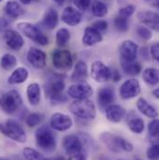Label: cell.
<instances>
[{
  "label": "cell",
  "mask_w": 159,
  "mask_h": 160,
  "mask_svg": "<svg viewBox=\"0 0 159 160\" xmlns=\"http://www.w3.org/2000/svg\"><path fill=\"white\" fill-rule=\"evenodd\" d=\"M70 111L78 118L84 120H93L96 118V106L88 99L76 100L70 104Z\"/></svg>",
  "instance_id": "cell-1"
},
{
  "label": "cell",
  "mask_w": 159,
  "mask_h": 160,
  "mask_svg": "<svg viewBox=\"0 0 159 160\" xmlns=\"http://www.w3.org/2000/svg\"><path fill=\"white\" fill-rule=\"evenodd\" d=\"M22 106V98L21 94L15 89H11L4 93L0 97V108L4 113L7 115L15 114L21 109Z\"/></svg>",
  "instance_id": "cell-2"
},
{
  "label": "cell",
  "mask_w": 159,
  "mask_h": 160,
  "mask_svg": "<svg viewBox=\"0 0 159 160\" xmlns=\"http://www.w3.org/2000/svg\"><path fill=\"white\" fill-rule=\"evenodd\" d=\"M0 133L19 143L27 142V135L24 128L16 120L9 119L4 124L0 123Z\"/></svg>",
  "instance_id": "cell-3"
},
{
  "label": "cell",
  "mask_w": 159,
  "mask_h": 160,
  "mask_svg": "<svg viewBox=\"0 0 159 160\" xmlns=\"http://www.w3.org/2000/svg\"><path fill=\"white\" fill-rule=\"evenodd\" d=\"M36 142L37 147L46 153H52L57 146L56 137L47 126H42L36 132Z\"/></svg>",
  "instance_id": "cell-4"
},
{
  "label": "cell",
  "mask_w": 159,
  "mask_h": 160,
  "mask_svg": "<svg viewBox=\"0 0 159 160\" xmlns=\"http://www.w3.org/2000/svg\"><path fill=\"white\" fill-rule=\"evenodd\" d=\"M17 27L26 38L34 41L35 43L39 44L41 46H46L48 44V38L42 33V31L37 25L30 22H19Z\"/></svg>",
  "instance_id": "cell-5"
},
{
  "label": "cell",
  "mask_w": 159,
  "mask_h": 160,
  "mask_svg": "<svg viewBox=\"0 0 159 160\" xmlns=\"http://www.w3.org/2000/svg\"><path fill=\"white\" fill-rule=\"evenodd\" d=\"M54 67L61 71H69L73 67V57L67 49H54L51 55Z\"/></svg>",
  "instance_id": "cell-6"
},
{
  "label": "cell",
  "mask_w": 159,
  "mask_h": 160,
  "mask_svg": "<svg viewBox=\"0 0 159 160\" xmlns=\"http://www.w3.org/2000/svg\"><path fill=\"white\" fill-rule=\"evenodd\" d=\"M62 146L67 155L74 158L79 153L86 150L84 148V142L82 141L79 135H67L62 141Z\"/></svg>",
  "instance_id": "cell-7"
},
{
  "label": "cell",
  "mask_w": 159,
  "mask_h": 160,
  "mask_svg": "<svg viewBox=\"0 0 159 160\" xmlns=\"http://www.w3.org/2000/svg\"><path fill=\"white\" fill-rule=\"evenodd\" d=\"M92 79L98 83H105L111 79V69L101 61H95L90 69Z\"/></svg>",
  "instance_id": "cell-8"
},
{
  "label": "cell",
  "mask_w": 159,
  "mask_h": 160,
  "mask_svg": "<svg viewBox=\"0 0 159 160\" xmlns=\"http://www.w3.org/2000/svg\"><path fill=\"white\" fill-rule=\"evenodd\" d=\"M141 93V85L139 80L135 78L126 80L120 87V97L124 100H130Z\"/></svg>",
  "instance_id": "cell-9"
},
{
  "label": "cell",
  "mask_w": 159,
  "mask_h": 160,
  "mask_svg": "<svg viewBox=\"0 0 159 160\" xmlns=\"http://www.w3.org/2000/svg\"><path fill=\"white\" fill-rule=\"evenodd\" d=\"M92 94H93L92 87L85 81L72 85L68 88V95L75 100L88 99Z\"/></svg>",
  "instance_id": "cell-10"
},
{
  "label": "cell",
  "mask_w": 159,
  "mask_h": 160,
  "mask_svg": "<svg viewBox=\"0 0 159 160\" xmlns=\"http://www.w3.org/2000/svg\"><path fill=\"white\" fill-rule=\"evenodd\" d=\"M138 51H139V47L135 42H133L132 40L124 41L121 44L119 48L121 61L134 62L137 58Z\"/></svg>",
  "instance_id": "cell-11"
},
{
  "label": "cell",
  "mask_w": 159,
  "mask_h": 160,
  "mask_svg": "<svg viewBox=\"0 0 159 160\" xmlns=\"http://www.w3.org/2000/svg\"><path fill=\"white\" fill-rule=\"evenodd\" d=\"M50 126L54 130L57 131H66L70 129L73 126L72 118L62 113H55L51 116L50 118Z\"/></svg>",
  "instance_id": "cell-12"
},
{
  "label": "cell",
  "mask_w": 159,
  "mask_h": 160,
  "mask_svg": "<svg viewBox=\"0 0 159 160\" xmlns=\"http://www.w3.org/2000/svg\"><path fill=\"white\" fill-rule=\"evenodd\" d=\"M27 61L34 68L43 69L47 63V55L43 50L32 47L27 52Z\"/></svg>",
  "instance_id": "cell-13"
},
{
  "label": "cell",
  "mask_w": 159,
  "mask_h": 160,
  "mask_svg": "<svg viewBox=\"0 0 159 160\" xmlns=\"http://www.w3.org/2000/svg\"><path fill=\"white\" fill-rule=\"evenodd\" d=\"M4 40L6 45L14 51H19L24 46V39L21 34L15 30L8 29L4 33Z\"/></svg>",
  "instance_id": "cell-14"
},
{
  "label": "cell",
  "mask_w": 159,
  "mask_h": 160,
  "mask_svg": "<svg viewBox=\"0 0 159 160\" xmlns=\"http://www.w3.org/2000/svg\"><path fill=\"white\" fill-rule=\"evenodd\" d=\"M138 20L143 25L151 28L155 31H157L159 27V18L158 13L152 10H144L141 11L137 15Z\"/></svg>",
  "instance_id": "cell-15"
},
{
  "label": "cell",
  "mask_w": 159,
  "mask_h": 160,
  "mask_svg": "<svg viewBox=\"0 0 159 160\" xmlns=\"http://www.w3.org/2000/svg\"><path fill=\"white\" fill-rule=\"evenodd\" d=\"M65 83L62 79L61 75H54L52 76L46 85V92L47 93L48 97L62 94L64 90Z\"/></svg>",
  "instance_id": "cell-16"
},
{
  "label": "cell",
  "mask_w": 159,
  "mask_h": 160,
  "mask_svg": "<svg viewBox=\"0 0 159 160\" xmlns=\"http://www.w3.org/2000/svg\"><path fill=\"white\" fill-rule=\"evenodd\" d=\"M61 19L65 24L69 26H76L81 22L82 14L74 7H66L62 13Z\"/></svg>",
  "instance_id": "cell-17"
},
{
  "label": "cell",
  "mask_w": 159,
  "mask_h": 160,
  "mask_svg": "<svg viewBox=\"0 0 159 160\" xmlns=\"http://www.w3.org/2000/svg\"><path fill=\"white\" fill-rule=\"evenodd\" d=\"M120 136L114 135L110 132H102L100 135V141L103 143V145L111 152L119 154L121 153V148L119 144Z\"/></svg>",
  "instance_id": "cell-18"
},
{
  "label": "cell",
  "mask_w": 159,
  "mask_h": 160,
  "mask_svg": "<svg viewBox=\"0 0 159 160\" xmlns=\"http://www.w3.org/2000/svg\"><path fill=\"white\" fill-rule=\"evenodd\" d=\"M126 115V110L118 104H110L105 108V117L106 118L113 122L118 123Z\"/></svg>",
  "instance_id": "cell-19"
},
{
  "label": "cell",
  "mask_w": 159,
  "mask_h": 160,
  "mask_svg": "<svg viewBox=\"0 0 159 160\" xmlns=\"http://www.w3.org/2000/svg\"><path fill=\"white\" fill-rule=\"evenodd\" d=\"M102 41V36L99 31L95 30L91 26L87 27L85 29L84 35L82 38V42L84 45H86L87 47H91V46H94Z\"/></svg>",
  "instance_id": "cell-20"
},
{
  "label": "cell",
  "mask_w": 159,
  "mask_h": 160,
  "mask_svg": "<svg viewBox=\"0 0 159 160\" xmlns=\"http://www.w3.org/2000/svg\"><path fill=\"white\" fill-rule=\"evenodd\" d=\"M115 101V91L110 87L102 88L98 92V102L102 108H106Z\"/></svg>",
  "instance_id": "cell-21"
},
{
  "label": "cell",
  "mask_w": 159,
  "mask_h": 160,
  "mask_svg": "<svg viewBox=\"0 0 159 160\" xmlns=\"http://www.w3.org/2000/svg\"><path fill=\"white\" fill-rule=\"evenodd\" d=\"M137 108L142 114H143L147 118H157V116H158V113H157V109L152 104H150L144 98H139L138 99V101H137Z\"/></svg>",
  "instance_id": "cell-22"
},
{
  "label": "cell",
  "mask_w": 159,
  "mask_h": 160,
  "mask_svg": "<svg viewBox=\"0 0 159 160\" xmlns=\"http://www.w3.org/2000/svg\"><path fill=\"white\" fill-rule=\"evenodd\" d=\"M26 95L28 102L31 105H37L39 104L41 100V88L38 83H31L26 89Z\"/></svg>",
  "instance_id": "cell-23"
},
{
  "label": "cell",
  "mask_w": 159,
  "mask_h": 160,
  "mask_svg": "<svg viewBox=\"0 0 159 160\" xmlns=\"http://www.w3.org/2000/svg\"><path fill=\"white\" fill-rule=\"evenodd\" d=\"M29 77V72L26 68L24 67H18L16 68L9 78H7V82L10 85H18L24 83Z\"/></svg>",
  "instance_id": "cell-24"
},
{
  "label": "cell",
  "mask_w": 159,
  "mask_h": 160,
  "mask_svg": "<svg viewBox=\"0 0 159 160\" xmlns=\"http://www.w3.org/2000/svg\"><path fill=\"white\" fill-rule=\"evenodd\" d=\"M87 66L85 62L83 61H78L77 64L75 65L74 72L72 74L71 79L74 82L79 83V82H84L87 78Z\"/></svg>",
  "instance_id": "cell-25"
},
{
  "label": "cell",
  "mask_w": 159,
  "mask_h": 160,
  "mask_svg": "<svg viewBox=\"0 0 159 160\" xmlns=\"http://www.w3.org/2000/svg\"><path fill=\"white\" fill-rule=\"evenodd\" d=\"M4 10L7 13V15L12 19L20 18L21 16H22L24 14L23 8L17 1H14V0L7 1L6 6H5Z\"/></svg>",
  "instance_id": "cell-26"
},
{
  "label": "cell",
  "mask_w": 159,
  "mask_h": 160,
  "mask_svg": "<svg viewBox=\"0 0 159 160\" xmlns=\"http://www.w3.org/2000/svg\"><path fill=\"white\" fill-rule=\"evenodd\" d=\"M59 22L58 13L54 8H49L46 14L44 15V18L42 20V24L48 30L54 29Z\"/></svg>",
  "instance_id": "cell-27"
},
{
  "label": "cell",
  "mask_w": 159,
  "mask_h": 160,
  "mask_svg": "<svg viewBox=\"0 0 159 160\" xmlns=\"http://www.w3.org/2000/svg\"><path fill=\"white\" fill-rule=\"evenodd\" d=\"M121 67L122 70L129 76H136L139 75L142 71V66L137 62H125L121 61Z\"/></svg>",
  "instance_id": "cell-28"
},
{
  "label": "cell",
  "mask_w": 159,
  "mask_h": 160,
  "mask_svg": "<svg viewBox=\"0 0 159 160\" xmlns=\"http://www.w3.org/2000/svg\"><path fill=\"white\" fill-rule=\"evenodd\" d=\"M17 63H18L17 58L11 53H6L0 59V66L5 71H9L13 69L17 65Z\"/></svg>",
  "instance_id": "cell-29"
},
{
  "label": "cell",
  "mask_w": 159,
  "mask_h": 160,
  "mask_svg": "<svg viewBox=\"0 0 159 160\" xmlns=\"http://www.w3.org/2000/svg\"><path fill=\"white\" fill-rule=\"evenodd\" d=\"M142 78L145 83L151 86L158 84L159 73L157 68H146L142 73Z\"/></svg>",
  "instance_id": "cell-30"
},
{
  "label": "cell",
  "mask_w": 159,
  "mask_h": 160,
  "mask_svg": "<svg viewBox=\"0 0 159 160\" xmlns=\"http://www.w3.org/2000/svg\"><path fill=\"white\" fill-rule=\"evenodd\" d=\"M127 125H128V128L129 129L133 132V133H136V134H141L143 132L144 130V121L143 119H142L141 118L139 117H133V118H130L128 121H127Z\"/></svg>",
  "instance_id": "cell-31"
},
{
  "label": "cell",
  "mask_w": 159,
  "mask_h": 160,
  "mask_svg": "<svg viewBox=\"0 0 159 160\" xmlns=\"http://www.w3.org/2000/svg\"><path fill=\"white\" fill-rule=\"evenodd\" d=\"M91 11H92V14L95 17L102 18V17H104V16L107 15L108 8L103 2L95 1V2H93V4L91 6Z\"/></svg>",
  "instance_id": "cell-32"
},
{
  "label": "cell",
  "mask_w": 159,
  "mask_h": 160,
  "mask_svg": "<svg viewBox=\"0 0 159 160\" xmlns=\"http://www.w3.org/2000/svg\"><path fill=\"white\" fill-rule=\"evenodd\" d=\"M22 155L25 160H50L45 158L37 150L31 147H25L22 150Z\"/></svg>",
  "instance_id": "cell-33"
},
{
  "label": "cell",
  "mask_w": 159,
  "mask_h": 160,
  "mask_svg": "<svg viewBox=\"0 0 159 160\" xmlns=\"http://www.w3.org/2000/svg\"><path fill=\"white\" fill-rule=\"evenodd\" d=\"M70 40V32L66 28H61L56 33V43L58 46H65Z\"/></svg>",
  "instance_id": "cell-34"
},
{
  "label": "cell",
  "mask_w": 159,
  "mask_h": 160,
  "mask_svg": "<svg viewBox=\"0 0 159 160\" xmlns=\"http://www.w3.org/2000/svg\"><path fill=\"white\" fill-rule=\"evenodd\" d=\"M114 24H115V27L117 28V30H118L119 32H127L129 27L127 18L122 17L119 15L114 19Z\"/></svg>",
  "instance_id": "cell-35"
},
{
  "label": "cell",
  "mask_w": 159,
  "mask_h": 160,
  "mask_svg": "<svg viewBox=\"0 0 159 160\" xmlns=\"http://www.w3.org/2000/svg\"><path fill=\"white\" fill-rule=\"evenodd\" d=\"M43 119H44L43 115L38 114V113H33V114H30L29 116H27L25 122H26V124L29 127L34 128V127L41 124V122L43 121Z\"/></svg>",
  "instance_id": "cell-36"
},
{
  "label": "cell",
  "mask_w": 159,
  "mask_h": 160,
  "mask_svg": "<svg viewBox=\"0 0 159 160\" xmlns=\"http://www.w3.org/2000/svg\"><path fill=\"white\" fill-rule=\"evenodd\" d=\"M146 157L149 160H157L159 158V147L157 143H153L146 151Z\"/></svg>",
  "instance_id": "cell-37"
},
{
  "label": "cell",
  "mask_w": 159,
  "mask_h": 160,
  "mask_svg": "<svg viewBox=\"0 0 159 160\" xmlns=\"http://www.w3.org/2000/svg\"><path fill=\"white\" fill-rule=\"evenodd\" d=\"M137 34L143 40H150L153 37L152 31L149 28H147V27H145L143 25L137 26Z\"/></svg>",
  "instance_id": "cell-38"
},
{
  "label": "cell",
  "mask_w": 159,
  "mask_h": 160,
  "mask_svg": "<svg viewBox=\"0 0 159 160\" xmlns=\"http://www.w3.org/2000/svg\"><path fill=\"white\" fill-rule=\"evenodd\" d=\"M158 127H159V122L158 119L154 118L152 120L149 125H148V132L149 135L153 138H157L158 136Z\"/></svg>",
  "instance_id": "cell-39"
},
{
  "label": "cell",
  "mask_w": 159,
  "mask_h": 160,
  "mask_svg": "<svg viewBox=\"0 0 159 160\" xmlns=\"http://www.w3.org/2000/svg\"><path fill=\"white\" fill-rule=\"evenodd\" d=\"M135 11H136V7L134 5H127V6L120 8L118 12H119V16L128 18V17L132 16Z\"/></svg>",
  "instance_id": "cell-40"
},
{
  "label": "cell",
  "mask_w": 159,
  "mask_h": 160,
  "mask_svg": "<svg viewBox=\"0 0 159 160\" xmlns=\"http://www.w3.org/2000/svg\"><path fill=\"white\" fill-rule=\"evenodd\" d=\"M119 144H120V148L122 151H125V152H127V153H130L133 151L134 147H133V144L129 142H127L126 139L120 137L119 139Z\"/></svg>",
  "instance_id": "cell-41"
},
{
  "label": "cell",
  "mask_w": 159,
  "mask_h": 160,
  "mask_svg": "<svg viewBox=\"0 0 159 160\" xmlns=\"http://www.w3.org/2000/svg\"><path fill=\"white\" fill-rule=\"evenodd\" d=\"M91 27L94 28L95 30L99 31L100 33H102V32H104V31L107 29V27H108V22H107L106 21H104V20L97 21V22H95L92 23Z\"/></svg>",
  "instance_id": "cell-42"
},
{
  "label": "cell",
  "mask_w": 159,
  "mask_h": 160,
  "mask_svg": "<svg viewBox=\"0 0 159 160\" xmlns=\"http://www.w3.org/2000/svg\"><path fill=\"white\" fill-rule=\"evenodd\" d=\"M74 3L77 6V8L82 11L87 10L90 6V0H75Z\"/></svg>",
  "instance_id": "cell-43"
},
{
  "label": "cell",
  "mask_w": 159,
  "mask_h": 160,
  "mask_svg": "<svg viewBox=\"0 0 159 160\" xmlns=\"http://www.w3.org/2000/svg\"><path fill=\"white\" fill-rule=\"evenodd\" d=\"M50 101L52 103H63L65 102H67V97L66 95H63L62 93V94H59V95H54V96H51L49 97Z\"/></svg>",
  "instance_id": "cell-44"
},
{
  "label": "cell",
  "mask_w": 159,
  "mask_h": 160,
  "mask_svg": "<svg viewBox=\"0 0 159 160\" xmlns=\"http://www.w3.org/2000/svg\"><path fill=\"white\" fill-rule=\"evenodd\" d=\"M151 55L152 57L156 60V61H158L159 60V45L157 42L154 43L152 46H151Z\"/></svg>",
  "instance_id": "cell-45"
},
{
  "label": "cell",
  "mask_w": 159,
  "mask_h": 160,
  "mask_svg": "<svg viewBox=\"0 0 159 160\" xmlns=\"http://www.w3.org/2000/svg\"><path fill=\"white\" fill-rule=\"evenodd\" d=\"M111 78L115 82H118L121 79V75L117 69H112L111 70Z\"/></svg>",
  "instance_id": "cell-46"
},
{
  "label": "cell",
  "mask_w": 159,
  "mask_h": 160,
  "mask_svg": "<svg viewBox=\"0 0 159 160\" xmlns=\"http://www.w3.org/2000/svg\"><path fill=\"white\" fill-rule=\"evenodd\" d=\"M10 25V23H9V22L7 20V19H5V18H0V31H2V30H8L7 28H8V26Z\"/></svg>",
  "instance_id": "cell-47"
},
{
  "label": "cell",
  "mask_w": 159,
  "mask_h": 160,
  "mask_svg": "<svg viewBox=\"0 0 159 160\" xmlns=\"http://www.w3.org/2000/svg\"><path fill=\"white\" fill-rule=\"evenodd\" d=\"M75 160H87V153L86 150H84L83 152L79 153L78 155H77L76 157H74Z\"/></svg>",
  "instance_id": "cell-48"
},
{
  "label": "cell",
  "mask_w": 159,
  "mask_h": 160,
  "mask_svg": "<svg viewBox=\"0 0 159 160\" xmlns=\"http://www.w3.org/2000/svg\"><path fill=\"white\" fill-rule=\"evenodd\" d=\"M19 1L23 5H28V4L32 3L33 1H38V0H19Z\"/></svg>",
  "instance_id": "cell-49"
},
{
  "label": "cell",
  "mask_w": 159,
  "mask_h": 160,
  "mask_svg": "<svg viewBox=\"0 0 159 160\" xmlns=\"http://www.w3.org/2000/svg\"><path fill=\"white\" fill-rule=\"evenodd\" d=\"M58 6H62L63 4H64V2H65V0H53Z\"/></svg>",
  "instance_id": "cell-50"
},
{
  "label": "cell",
  "mask_w": 159,
  "mask_h": 160,
  "mask_svg": "<svg viewBox=\"0 0 159 160\" xmlns=\"http://www.w3.org/2000/svg\"><path fill=\"white\" fill-rule=\"evenodd\" d=\"M153 95H154L157 99H158V96H159L158 88H156L155 90H153Z\"/></svg>",
  "instance_id": "cell-51"
},
{
  "label": "cell",
  "mask_w": 159,
  "mask_h": 160,
  "mask_svg": "<svg viewBox=\"0 0 159 160\" xmlns=\"http://www.w3.org/2000/svg\"><path fill=\"white\" fill-rule=\"evenodd\" d=\"M53 160H65L64 159V158H62V157H58V158H56L55 159Z\"/></svg>",
  "instance_id": "cell-52"
},
{
  "label": "cell",
  "mask_w": 159,
  "mask_h": 160,
  "mask_svg": "<svg viewBox=\"0 0 159 160\" xmlns=\"http://www.w3.org/2000/svg\"><path fill=\"white\" fill-rule=\"evenodd\" d=\"M0 160H7V159H5V158H0Z\"/></svg>",
  "instance_id": "cell-53"
},
{
  "label": "cell",
  "mask_w": 159,
  "mask_h": 160,
  "mask_svg": "<svg viewBox=\"0 0 159 160\" xmlns=\"http://www.w3.org/2000/svg\"><path fill=\"white\" fill-rule=\"evenodd\" d=\"M135 160H142V159H140V158H136Z\"/></svg>",
  "instance_id": "cell-54"
},
{
  "label": "cell",
  "mask_w": 159,
  "mask_h": 160,
  "mask_svg": "<svg viewBox=\"0 0 159 160\" xmlns=\"http://www.w3.org/2000/svg\"><path fill=\"white\" fill-rule=\"evenodd\" d=\"M2 1H4V0H0V2H2Z\"/></svg>",
  "instance_id": "cell-55"
},
{
  "label": "cell",
  "mask_w": 159,
  "mask_h": 160,
  "mask_svg": "<svg viewBox=\"0 0 159 160\" xmlns=\"http://www.w3.org/2000/svg\"><path fill=\"white\" fill-rule=\"evenodd\" d=\"M117 160H125V159H117Z\"/></svg>",
  "instance_id": "cell-56"
},
{
  "label": "cell",
  "mask_w": 159,
  "mask_h": 160,
  "mask_svg": "<svg viewBox=\"0 0 159 160\" xmlns=\"http://www.w3.org/2000/svg\"><path fill=\"white\" fill-rule=\"evenodd\" d=\"M145 1H150V0H145Z\"/></svg>",
  "instance_id": "cell-57"
}]
</instances>
